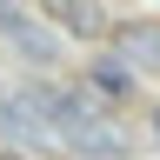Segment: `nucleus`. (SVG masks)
Segmentation results:
<instances>
[{"mask_svg": "<svg viewBox=\"0 0 160 160\" xmlns=\"http://www.w3.org/2000/svg\"><path fill=\"white\" fill-rule=\"evenodd\" d=\"M0 160H20V153H0Z\"/></svg>", "mask_w": 160, "mask_h": 160, "instance_id": "7", "label": "nucleus"}, {"mask_svg": "<svg viewBox=\"0 0 160 160\" xmlns=\"http://www.w3.org/2000/svg\"><path fill=\"white\" fill-rule=\"evenodd\" d=\"M40 13L53 20V27H67V33H100L107 27V20H100V7L93 0H33Z\"/></svg>", "mask_w": 160, "mask_h": 160, "instance_id": "4", "label": "nucleus"}, {"mask_svg": "<svg viewBox=\"0 0 160 160\" xmlns=\"http://www.w3.org/2000/svg\"><path fill=\"white\" fill-rule=\"evenodd\" d=\"M120 60L133 73H160V20H120Z\"/></svg>", "mask_w": 160, "mask_h": 160, "instance_id": "2", "label": "nucleus"}, {"mask_svg": "<svg viewBox=\"0 0 160 160\" xmlns=\"http://www.w3.org/2000/svg\"><path fill=\"white\" fill-rule=\"evenodd\" d=\"M87 87L107 93V100H127V93H133V67H127L120 53H100L93 67H87Z\"/></svg>", "mask_w": 160, "mask_h": 160, "instance_id": "5", "label": "nucleus"}, {"mask_svg": "<svg viewBox=\"0 0 160 160\" xmlns=\"http://www.w3.org/2000/svg\"><path fill=\"white\" fill-rule=\"evenodd\" d=\"M153 140H160V107H153Z\"/></svg>", "mask_w": 160, "mask_h": 160, "instance_id": "6", "label": "nucleus"}, {"mask_svg": "<svg viewBox=\"0 0 160 160\" xmlns=\"http://www.w3.org/2000/svg\"><path fill=\"white\" fill-rule=\"evenodd\" d=\"M27 107L40 113V127H47L60 147H73L80 160H120L127 153V140L113 133L107 113H93L80 93H60V87H27Z\"/></svg>", "mask_w": 160, "mask_h": 160, "instance_id": "1", "label": "nucleus"}, {"mask_svg": "<svg viewBox=\"0 0 160 160\" xmlns=\"http://www.w3.org/2000/svg\"><path fill=\"white\" fill-rule=\"evenodd\" d=\"M0 33H7L13 47L27 53V60H40V67H47V60L60 53V47H53V33H40V27H33L27 13H7V7H0Z\"/></svg>", "mask_w": 160, "mask_h": 160, "instance_id": "3", "label": "nucleus"}]
</instances>
